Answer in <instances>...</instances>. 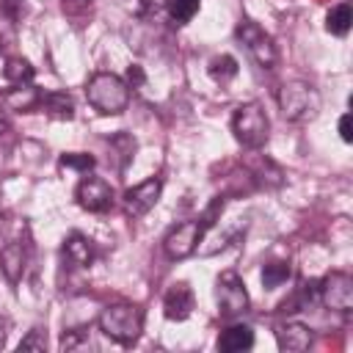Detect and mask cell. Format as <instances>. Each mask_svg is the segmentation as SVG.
<instances>
[{
	"label": "cell",
	"instance_id": "1",
	"mask_svg": "<svg viewBox=\"0 0 353 353\" xmlns=\"http://www.w3.org/2000/svg\"><path fill=\"white\" fill-rule=\"evenodd\" d=\"M223 204H226V199H223V196H215L212 204L201 212V218L176 223V226L165 234V240H163L165 256H168V259H185V256H190V254L199 248V243L204 240L207 229L215 223V218H218V212L223 210Z\"/></svg>",
	"mask_w": 353,
	"mask_h": 353
},
{
	"label": "cell",
	"instance_id": "2",
	"mask_svg": "<svg viewBox=\"0 0 353 353\" xmlns=\"http://www.w3.org/2000/svg\"><path fill=\"white\" fill-rule=\"evenodd\" d=\"M99 331L116 345H135L143 331V309L135 303H110L99 314Z\"/></svg>",
	"mask_w": 353,
	"mask_h": 353
},
{
	"label": "cell",
	"instance_id": "3",
	"mask_svg": "<svg viewBox=\"0 0 353 353\" xmlns=\"http://www.w3.org/2000/svg\"><path fill=\"white\" fill-rule=\"evenodd\" d=\"M85 99L105 116H116L130 105V85L113 72H97L85 83Z\"/></svg>",
	"mask_w": 353,
	"mask_h": 353
},
{
	"label": "cell",
	"instance_id": "4",
	"mask_svg": "<svg viewBox=\"0 0 353 353\" xmlns=\"http://www.w3.org/2000/svg\"><path fill=\"white\" fill-rule=\"evenodd\" d=\"M279 110L290 124H306L320 113V94L312 83L303 80H290L279 88L276 94Z\"/></svg>",
	"mask_w": 353,
	"mask_h": 353
},
{
	"label": "cell",
	"instance_id": "5",
	"mask_svg": "<svg viewBox=\"0 0 353 353\" xmlns=\"http://www.w3.org/2000/svg\"><path fill=\"white\" fill-rule=\"evenodd\" d=\"M232 132L237 138L240 146L245 149H262L268 143V135H270V121H268V113L259 102H245L234 110L232 116Z\"/></svg>",
	"mask_w": 353,
	"mask_h": 353
},
{
	"label": "cell",
	"instance_id": "6",
	"mask_svg": "<svg viewBox=\"0 0 353 353\" xmlns=\"http://www.w3.org/2000/svg\"><path fill=\"white\" fill-rule=\"evenodd\" d=\"M234 36L243 41V47L248 50V55L262 66V69H273L279 63V47L273 41L270 33H265L254 19H240Z\"/></svg>",
	"mask_w": 353,
	"mask_h": 353
},
{
	"label": "cell",
	"instance_id": "7",
	"mask_svg": "<svg viewBox=\"0 0 353 353\" xmlns=\"http://www.w3.org/2000/svg\"><path fill=\"white\" fill-rule=\"evenodd\" d=\"M317 298L325 309L347 314L353 309V279L345 270H331L317 281Z\"/></svg>",
	"mask_w": 353,
	"mask_h": 353
},
{
	"label": "cell",
	"instance_id": "8",
	"mask_svg": "<svg viewBox=\"0 0 353 353\" xmlns=\"http://www.w3.org/2000/svg\"><path fill=\"white\" fill-rule=\"evenodd\" d=\"M215 298H218V312L221 317H240L248 312V292L243 279L234 270H223L215 281Z\"/></svg>",
	"mask_w": 353,
	"mask_h": 353
},
{
	"label": "cell",
	"instance_id": "9",
	"mask_svg": "<svg viewBox=\"0 0 353 353\" xmlns=\"http://www.w3.org/2000/svg\"><path fill=\"white\" fill-rule=\"evenodd\" d=\"M160 193H163V179H160V176H149V179H143V182L127 188V190H124V199H121L127 215H132V218L146 215V212L160 201Z\"/></svg>",
	"mask_w": 353,
	"mask_h": 353
},
{
	"label": "cell",
	"instance_id": "10",
	"mask_svg": "<svg viewBox=\"0 0 353 353\" xmlns=\"http://www.w3.org/2000/svg\"><path fill=\"white\" fill-rule=\"evenodd\" d=\"M74 199L88 212H108L113 207V188L99 176H85V179H80Z\"/></svg>",
	"mask_w": 353,
	"mask_h": 353
},
{
	"label": "cell",
	"instance_id": "11",
	"mask_svg": "<svg viewBox=\"0 0 353 353\" xmlns=\"http://www.w3.org/2000/svg\"><path fill=\"white\" fill-rule=\"evenodd\" d=\"M41 97H44L41 88H36L33 83H22L0 91V108L11 113H33V110H41Z\"/></svg>",
	"mask_w": 353,
	"mask_h": 353
},
{
	"label": "cell",
	"instance_id": "12",
	"mask_svg": "<svg viewBox=\"0 0 353 353\" xmlns=\"http://www.w3.org/2000/svg\"><path fill=\"white\" fill-rule=\"evenodd\" d=\"M163 312L168 320H188L193 312V290L188 281H174L163 295Z\"/></svg>",
	"mask_w": 353,
	"mask_h": 353
},
{
	"label": "cell",
	"instance_id": "13",
	"mask_svg": "<svg viewBox=\"0 0 353 353\" xmlns=\"http://www.w3.org/2000/svg\"><path fill=\"white\" fill-rule=\"evenodd\" d=\"M28 268V245L22 240H11L0 248V270L8 279V284H19Z\"/></svg>",
	"mask_w": 353,
	"mask_h": 353
},
{
	"label": "cell",
	"instance_id": "14",
	"mask_svg": "<svg viewBox=\"0 0 353 353\" xmlns=\"http://www.w3.org/2000/svg\"><path fill=\"white\" fill-rule=\"evenodd\" d=\"M61 254H63V262H66L69 268H91L94 259H97V245H94L85 234L72 232V234L63 240Z\"/></svg>",
	"mask_w": 353,
	"mask_h": 353
},
{
	"label": "cell",
	"instance_id": "15",
	"mask_svg": "<svg viewBox=\"0 0 353 353\" xmlns=\"http://www.w3.org/2000/svg\"><path fill=\"white\" fill-rule=\"evenodd\" d=\"M312 339H314L312 328H306V325H301V323H284V325L276 328V342H279V347L287 350V353L309 350Z\"/></svg>",
	"mask_w": 353,
	"mask_h": 353
},
{
	"label": "cell",
	"instance_id": "16",
	"mask_svg": "<svg viewBox=\"0 0 353 353\" xmlns=\"http://www.w3.org/2000/svg\"><path fill=\"white\" fill-rule=\"evenodd\" d=\"M254 347V331L248 325H229L221 331L218 336V350H226V353H240V350H248Z\"/></svg>",
	"mask_w": 353,
	"mask_h": 353
},
{
	"label": "cell",
	"instance_id": "17",
	"mask_svg": "<svg viewBox=\"0 0 353 353\" xmlns=\"http://www.w3.org/2000/svg\"><path fill=\"white\" fill-rule=\"evenodd\" d=\"M41 110L58 121H72L74 119V102L66 91H44L41 97Z\"/></svg>",
	"mask_w": 353,
	"mask_h": 353
},
{
	"label": "cell",
	"instance_id": "18",
	"mask_svg": "<svg viewBox=\"0 0 353 353\" xmlns=\"http://www.w3.org/2000/svg\"><path fill=\"white\" fill-rule=\"evenodd\" d=\"M248 174H251V182L254 185H259V188H279L281 182H284V174H281V168L273 163V160H259V165H254V168H248Z\"/></svg>",
	"mask_w": 353,
	"mask_h": 353
},
{
	"label": "cell",
	"instance_id": "19",
	"mask_svg": "<svg viewBox=\"0 0 353 353\" xmlns=\"http://www.w3.org/2000/svg\"><path fill=\"white\" fill-rule=\"evenodd\" d=\"M350 25H353L350 3L334 6V8L328 11V17H325V28H328V33H334V36H345V33L350 30Z\"/></svg>",
	"mask_w": 353,
	"mask_h": 353
},
{
	"label": "cell",
	"instance_id": "20",
	"mask_svg": "<svg viewBox=\"0 0 353 353\" xmlns=\"http://www.w3.org/2000/svg\"><path fill=\"white\" fill-rule=\"evenodd\" d=\"M33 74H36V69L25 61V58H8L6 61V66H3V77L8 80V83H14V85H22V83H30L33 80Z\"/></svg>",
	"mask_w": 353,
	"mask_h": 353
},
{
	"label": "cell",
	"instance_id": "21",
	"mask_svg": "<svg viewBox=\"0 0 353 353\" xmlns=\"http://www.w3.org/2000/svg\"><path fill=\"white\" fill-rule=\"evenodd\" d=\"M207 72H210V77H212L215 83H229L232 77H237L240 66H237V61H234L232 55H215V58L210 61Z\"/></svg>",
	"mask_w": 353,
	"mask_h": 353
},
{
	"label": "cell",
	"instance_id": "22",
	"mask_svg": "<svg viewBox=\"0 0 353 353\" xmlns=\"http://www.w3.org/2000/svg\"><path fill=\"white\" fill-rule=\"evenodd\" d=\"M110 149H116V154H119V171H124L127 165H130V160L135 157V138L130 135V132H116L110 141Z\"/></svg>",
	"mask_w": 353,
	"mask_h": 353
},
{
	"label": "cell",
	"instance_id": "23",
	"mask_svg": "<svg viewBox=\"0 0 353 353\" xmlns=\"http://www.w3.org/2000/svg\"><path fill=\"white\" fill-rule=\"evenodd\" d=\"M165 11L174 25H185L199 14V0H165Z\"/></svg>",
	"mask_w": 353,
	"mask_h": 353
},
{
	"label": "cell",
	"instance_id": "24",
	"mask_svg": "<svg viewBox=\"0 0 353 353\" xmlns=\"http://www.w3.org/2000/svg\"><path fill=\"white\" fill-rule=\"evenodd\" d=\"M290 276H292L290 262H270V265L262 268V284H265V290H276V287H281Z\"/></svg>",
	"mask_w": 353,
	"mask_h": 353
},
{
	"label": "cell",
	"instance_id": "25",
	"mask_svg": "<svg viewBox=\"0 0 353 353\" xmlns=\"http://www.w3.org/2000/svg\"><path fill=\"white\" fill-rule=\"evenodd\" d=\"M97 165V160L91 157V154H85V152H66L63 157H61V168H74V171H91Z\"/></svg>",
	"mask_w": 353,
	"mask_h": 353
},
{
	"label": "cell",
	"instance_id": "26",
	"mask_svg": "<svg viewBox=\"0 0 353 353\" xmlns=\"http://www.w3.org/2000/svg\"><path fill=\"white\" fill-rule=\"evenodd\" d=\"M47 347V334H44V328H33L22 342H19V350H44Z\"/></svg>",
	"mask_w": 353,
	"mask_h": 353
},
{
	"label": "cell",
	"instance_id": "27",
	"mask_svg": "<svg viewBox=\"0 0 353 353\" xmlns=\"http://www.w3.org/2000/svg\"><path fill=\"white\" fill-rule=\"evenodd\" d=\"M83 345H91L85 328H80V331H66L63 339H61V347H63V350H74V347H83Z\"/></svg>",
	"mask_w": 353,
	"mask_h": 353
},
{
	"label": "cell",
	"instance_id": "28",
	"mask_svg": "<svg viewBox=\"0 0 353 353\" xmlns=\"http://www.w3.org/2000/svg\"><path fill=\"white\" fill-rule=\"evenodd\" d=\"M0 14L11 22H19V17L25 14V0H0Z\"/></svg>",
	"mask_w": 353,
	"mask_h": 353
},
{
	"label": "cell",
	"instance_id": "29",
	"mask_svg": "<svg viewBox=\"0 0 353 353\" xmlns=\"http://www.w3.org/2000/svg\"><path fill=\"white\" fill-rule=\"evenodd\" d=\"M61 6H63V11L69 17H80V14H85L91 8V0H61Z\"/></svg>",
	"mask_w": 353,
	"mask_h": 353
},
{
	"label": "cell",
	"instance_id": "30",
	"mask_svg": "<svg viewBox=\"0 0 353 353\" xmlns=\"http://www.w3.org/2000/svg\"><path fill=\"white\" fill-rule=\"evenodd\" d=\"M339 135H342V141H345V143H350V141H353V132H350V113H345V116L339 119Z\"/></svg>",
	"mask_w": 353,
	"mask_h": 353
},
{
	"label": "cell",
	"instance_id": "31",
	"mask_svg": "<svg viewBox=\"0 0 353 353\" xmlns=\"http://www.w3.org/2000/svg\"><path fill=\"white\" fill-rule=\"evenodd\" d=\"M11 25H14V22L0 14V47H6V41L11 39Z\"/></svg>",
	"mask_w": 353,
	"mask_h": 353
},
{
	"label": "cell",
	"instance_id": "32",
	"mask_svg": "<svg viewBox=\"0 0 353 353\" xmlns=\"http://www.w3.org/2000/svg\"><path fill=\"white\" fill-rule=\"evenodd\" d=\"M127 80H130L132 85H141V83H143V72H141V66H130V69H127Z\"/></svg>",
	"mask_w": 353,
	"mask_h": 353
},
{
	"label": "cell",
	"instance_id": "33",
	"mask_svg": "<svg viewBox=\"0 0 353 353\" xmlns=\"http://www.w3.org/2000/svg\"><path fill=\"white\" fill-rule=\"evenodd\" d=\"M6 130V116H3V108H0V132Z\"/></svg>",
	"mask_w": 353,
	"mask_h": 353
},
{
	"label": "cell",
	"instance_id": "34",
	"mask_svg": "<svg viewBox=\"0 0 353 353\" xmlns=\"http://www.w3.org/2000/svg\"><path fill=\"white\" fill-rule=\"evenodd\" d=\"M3 229H6V218L0 215V234H3Z\"/></svg>",
	"mask_w": 353,
	"mask_h": 353
},
{
	"label": "cell",
	"instance_id": "35",
	"mask_svg": "<svg viewBox=\"0 0 353 353\" xmlns=\"http://www.w3.org/2000/svg\"><path fill=\"white\" fill-rule=\"evenodd\" d=\"M0 347H3V334H0Z\"/></svg>",
	"mask_w": 353,
	"mask_h": 353
}]
</instances>
